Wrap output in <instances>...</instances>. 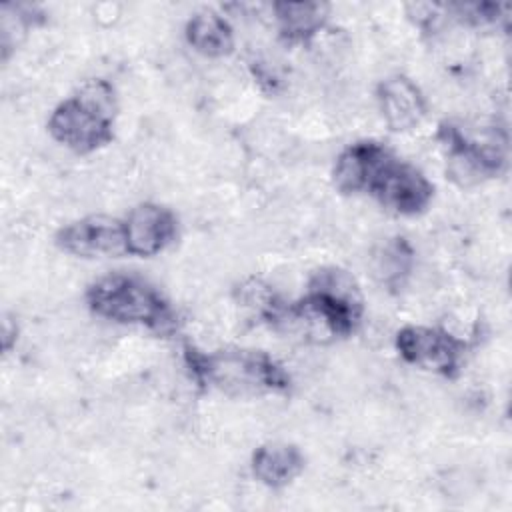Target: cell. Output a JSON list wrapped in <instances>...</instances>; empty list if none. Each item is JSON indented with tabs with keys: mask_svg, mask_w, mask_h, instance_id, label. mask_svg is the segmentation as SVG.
<instances>
[{
	"mask_svg": "<svg viewBox=\"0 0 512 512\" xmlns=\"http://www.w3.org/2000/svg\"><path fill=\"white\" fill-rule=\"evenodd\" d=\"M332 184L346 196H372L398 216H418L434 200V184L426 174L374 138L356 140L336 156Z\"/></svg>",
	"mask_w": 512,
	"mask_h": 512,
	"instance_id": "obj_1",
	"label": "cell"
},
{
	"mask_svg": "<svg viewBox=\"0 0 512 512\" xmlns=\"http://www.w3.org/2000/svg\"><path fill=\"white\" fill-rule=\"evenodd\" d=\"M364 298L356 278L338 266H322L308 278L306 292L270 320V328L302 342L328 344L350 338L362 324Z\"/></svg>",
	"mask_w": 512,
	"mask_h": 512,
	"instance_id": "obj_2",
	"label": "cell"
},
{
	"mask_svg": "<svg viewBox=\"0 0 512 512\" xmlns=\"http://www.w3.org/2000/svg\"><path fill=\"white\" fill-rule=\"evenodd\" d=\"M190 376L204 388L230 398L288 394L292 376L280 360L256 348H220L204 352L192 344L182 348Z\"/></svg>",
	"mask_w": 512,
	"mask_h": 512,
	"instance_id": "obj_3",
	"label": "cell"
},
{
	"mask_svg": "<svg viewBox=\"0 0 512 512\" xmlns=\"http://www.w3.org/2000/svg\"><path fill=\"white\" fill-rule=\"evenodd\" d=\"M88 310L108 322L140 326L158 336L174 334L178 314L170 300L148 280L136 274L112 272L96 278L84 292Z\"/></svg>",
	"mask_w": 512,
	"mask_h": 512,
	"instance_id": "obj_4",
	"label": "cell"
},
{
	"mask_svg": "<svg viewBox=\"0 0 512 512\" xmlns=\"http://www.w3.org/2000/svg\"><path fill=\"white\" fill-rule=\"evenodd\" d=\"M116 114L114 86L104 78H90L50 112L46 128L54 142L86 156L114 140Z\"/></svg>",
	"mask_w": 512,
	"mask_h": 512,
	"instance_id": "obj_5",
	"label": "cell"
},
{
	"mask_svg": "<svg viewBox=\"0 0 512 512\" xmlns=\"http://www.w3.org/2000/svg\"><path fill=\"white\" fill-rule=\"evenodd\" d=\"M436 138L444 150L446 176L460 188L498 178L508 168V134L500 126L466 128L444 120Z\"/></svg>",
	"mask_w": 512,
	"mask_h": 512,
	"instance_id": "obj_6",
	"label": "cell"
},
{
	"mask_svg": "<svg viewBox=\"0 0 512 512\" xmlns=\"http://www.w3.org/2000/svg\"><path fill=\"white\" fill-rule=\"evenodd\" d=\"M394 348L410 366L456 378L462 370L468 342L440 326L406 324L396 332Z\"/></svg>",
	"mask_w": 512,
	"mask_h": 512,
	"instance_id": "obj_7",
	"label": "cell"
},
{
	"mask_svg": "<svg viewBox=\"0 0 512 512\" xmlns=\"http://www.w3.org/2000/svg\"><path fill=\"white\" fill-rule=\"evenodd\" d=\"M54 244L76 258H120L126 254L122 218L90 214L58 228Z\"/></svg>",
	"mask_w": 512,
	"mask_h": 512,
	"instance_id": "obj_8",
	"label": "cell"
},
{
	"mask_svg": "<svg viewBox=\"0 0 512 512\" xmlns=\"http://www.w3.org/2000/svg\"><path fill=\"white\" fill-rule=\"evenodd\" d=\"M126 254L152 258L164 252L178 236L176 214L156 202H140L122 218Z\"/></svg>",
	"mask_w": 512,
	"mask_h": 512,
	"instance_id": "obj_9",
	"label": "cell"
},
{
	"mask_svg": "<svg viewBox=\"0 0 512 512\" xmlns=\"http://www.w3.org/2000/svg\"><path fill=\"white\" fill-rule=\"evenodd\" d=\"M376 102L384 124L392 132L414 130L428 110L420 86L404 74H392L380 80L376 86Z\"/></svg>",
	"mask_w": 512,
	"mask_h": 512,
	"instance_id": "obj_10",
	"label": "cell"
},
{
	"mask_svg": "<svg viewBox=\"0 0 512 512\" xmlns=\"http://www.w3.org/2000/svg\"><path fill=\"white\" fill-rule=\"evenodd\" d=\"M306 468V456L296 444L266 442L260 444L250 458L252 476L270 490L290 486Z\"/></svg>",
	"mask_w": 512,
	"mask_h": 512,
	"instance_id": "obj_11",
	"label": "cell"
},
{
	"mask_svg": "<svg viewBox=\"0 0 512 512\" xmlns=\"http://www.w3.org/2000/svg\"><path fill=\"white\" fill-rule=\"evenodd\" d=\"M272 12L278 34L286 44L310 42L330 18L326 2H274Z\"/></svg>",
	"mask_w": 512,
	"mask_h": 512,
	"instance_id": "obj_12",
	"label": "cell"
},
{
	"mask_svg": "<svg viewBox=\"0 0 512 512\" xmlns=\"http://www.w3.org/2000/svg\"><path fill=\"white\" fill-rule=\"evenodd\" d=\"M188 46L206 58H226L234 52V30L216 10L204 8L192 14L184 26Z\"/></svg>",
	"mask_w": 512,
	"mask_h": 512,
	"instance_id": "obj_13",
	"label": "cell"
},
{
	"mask_svg": "<svg viewBox=\"0 0 512 512\" xmlns=\"http://www.w3.org/2000/svg\"><path fill=\"white\" fill-rule=\"evenodd\" d=\"M442 8L446 14H450V18L474 28L506 26L508 10H510L508 4H496V2H456V4H444Z\"/></svg>",
	"mask_w": 512,
	"mask_h": 512,
	"instance_id": "obj_14",
	"label": "cell"
},
{
	"mask_svg": "<svg viewBox=\"0 0 512 512\" xmlns=\"http://www.w3.org/2000/svg\"><path fill=\"white\" fill-rule=\"evenodd\" d=\"M412 264V250L404 238H394L384 246V254L378 256L376 272L382 276L384 284H400L402 276L408 274Z\"/></svg>",
	"mask_w": 512,
	"mask_h": 512,
	"instance_id": "obj_15",
	"label": "cell"
}]
</instances>
